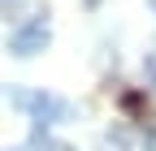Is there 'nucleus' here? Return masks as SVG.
Wrapping results in <instances>:
<instances>
[{"mask_svg":"<svg viewBox=\"0 0 156 151\" xmlns=\"http://www.w3.org/2000/svg\"><path fill=\"white\" fill-rule=\"evenodd\" d=\"M9 104L22 108L26 117L35 121V129H48L56 121H69V112H74L61 95H48V91H9Z\"/></svg>","mask_w":156,"mask_h":151,"instance_id":"1","label":"nucleus"},{"mask_svg":"<svg viewBox=\"0 0 156 151\" xmlns=\"http://www.w3.org/2000/svg\"><path fill=\"white\" fill-rule=\"evenodd\" d=\"M48 39H52V30H48V22H44V13H39V17H30L26 26H17V30L9 35V52L26 61V56L44 52V48H48Z\"/></svg>","mask_w":156,"mask_h":151,"instance_id":"2","label":"nucleus"},{"mask_svg":"<svg viewBox=\"0 0 156 151\" xmlns=\"http://www.w3.org/2000/svg\"><path fill=\"white\" fill-rule=\"evenodd\" d=\"M147 78H152V86H156V56H147Z\"/></svg>","mask_w":156,"mask_h":151,"instance_id":"3","label":"nucleus"},{"mask_svg":"<svg viewBox=\"0 0 156 151\" xmlns=\"http://www.w3.org/2000/svg\"><path fill=\"white\" fill-rule=\"evenodd\" d=\"M95 5H100V0H87V9H95Z\"/></svg>","mask_w":156,"mask_h":151,"instance_id":"4","label":"nucleus"},{"mask_svg":"<svg viewBox=\"0 0 156 151\" xmlns=\"http://www.w3.org/2000/svg\"><path fill=\"white\" fill-rule=\"evenodd\" d=\"M152 13H156V0H152Z\"/></svg>","mask_w":156,"mask_h":151,"instance_id":"5","label":"nucleus"},{"mask_svg":"<svg viewBox=\"0 0 156 151\" xmlns=\"http://www.w3.org/2000/svg\"><path fill=\"white\" fill-rule=\"evenodd\" d=\"M22 151H30V147H22Z\"/></svg>","mask_w":156,"mask_h":151,"instance_id":"6","label":"nucleus"}]
</instances>
